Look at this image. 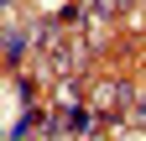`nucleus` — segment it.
<instances>
[{
  "instance_id": "2",
  "label": "nucleus",
  "mask_w": 146,
  "mask_h": 141,
  "mask_svg": "<svg viewBox=\"0 0 146 141\" xmlns=\"http://www.w3.org/2000/svg\"><path fill=\"white\" fill-rule=\"evenodd\" d=\"M11 104H21V94H16L11 84H5V89H0V126H11V115H16Z\"/></svg>"
},
{
  "instance_id": "1",
  "label": "nucleus",
  "mask_w": 146,
  "mask_h": 141,
  "mask_svg": "<svg viewBox=\"0 0 146 141\" xmlns=\"http://www.w3.org/2000/svg\"><path fill=\"white\" fill-rule=\"evenodd\" d=\"M125 104H131V89L115 84V78H104V84L89 89V110H94V115H115V110H125Z\"/></svg>"
}]
</instances>
